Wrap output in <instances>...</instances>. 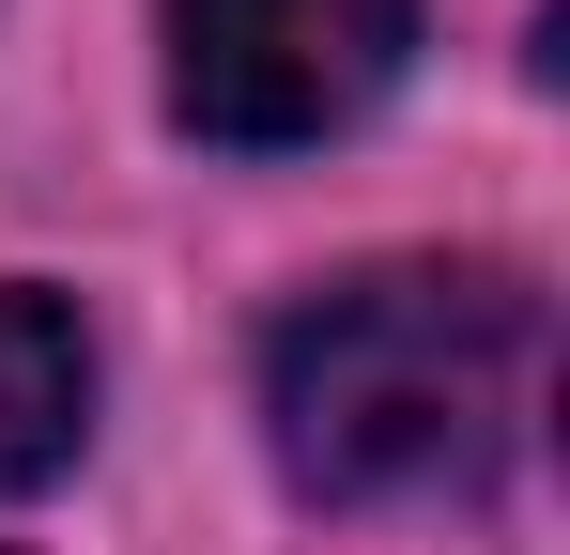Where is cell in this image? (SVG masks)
Instances as JSON below:
<instances>
[{"instance_id": "cell-1", "label": "cell", "mask_w": 570, "mask_h": 555, "mask_svg": "<svg viewBox=\"0 0 570 555\" xmlns=\"http://www.w3.org/2000/svg\"><path fill=\"white\" fill-rule=\"evenodd\" d=\"M540 309L493 263H371L263 340V432L308 509L478 494L524 432Z\"/></svg>"}, {"instance_id": "cell-2", "label": "cell", "mask_w": 570, "mask_h": 555, "mask_svg": "<svg viewBox=\"0 0 570 555\" xmlns=\"http://www.w3.org/2000/svg\"><path fill=\"white\" fill-rule=\"evenodd\" d=\"M416 62V0H170V108L216 155L340 139Z\"/></svg>"}, {"instance_id": "cell-3", "label": "cell", "mask_w": 570, "mask_h": 555, "mask_svg": "<svg viewBox=\"0 0 570 555\" xmlns=\"http://www.w3.org/2000/svg\"><path fill=\"white\" fill-rule=\"evenodd\" d=\"M78 432H94V340H78V309L31 293V278H0V494H47L78 463Z\"/></svg>"}]
</instances>
